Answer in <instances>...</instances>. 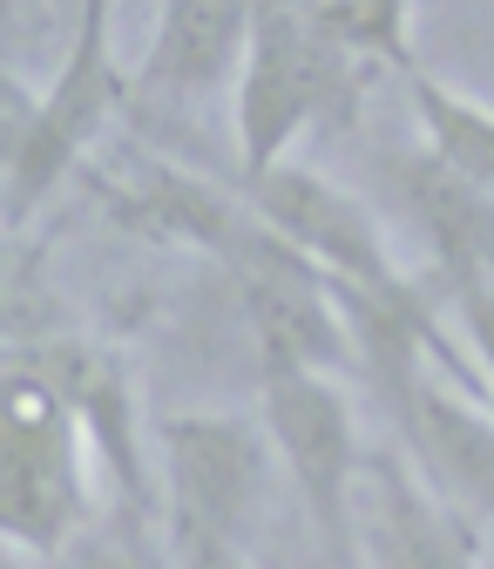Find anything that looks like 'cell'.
Segmentation results:
<instances>
[{
  "label": "cell",
  "instance_id": "52a82bcc",
  "mask_svg": "<svg viewBox=\"0 0 494 569\" xmlns=\"http://www.w3.org/2000/svg\"><path fill=\"white\" fill-rule=\"evenodd\" d=\"M238 197H244L292 251H305L319 271H332L339 284H360V292H393V284L413 278V271H400V258L386 251L373 210L352 197V190H339L332 177L305 170V163H271V170L244 177Z\"/></svg>",
  "mask_w": 494,
  "mask_h": 569
},
{
  "label": "cell",
  "instance_id": "8992f818",
  "mask_svg": "<svg viewBox=\"0 0 494 569\" xmlns=\"http://www.w3.org/2000/svg\"><path fill=\"white\" fill-rule=\"evenodd\" d=\"M264 435L305 495L325 562L345 569L352 549H360L352 488L366 475V455H360V427H352V407L332 387V373H264Z\"/></svg>",
  "mask_w": 494,
  "mask_h": 569
},
{
  "label": "cell",
  "instance_id": "5bb4252c",
  "mask_svg": "<svg viewBox=\"0 0 494 569\" xmlns=\"http://www.w3.org/2000/svg\"><path fill=\"white\" fill-rule=\"evenodd\" d=\"M406 96H413L420 129H427V150H434L441 163H454L467 183H481V190L494 197V109L454 96L447 82L420 76V68L406 76Z\"/></svg>",
  "mask_w": 494,
  "mask_h": 569
},
{
  "label": "cell",
  "instance_id": "9c48e42d",
  "mask_svg": "<svg viewBox=\"0 0 494 569\" xmlns=\"http://www.w3.org/2000/svg\"><path fill=\"white\" fill-rule=\"evenodd\" d=\"M386 413L400 420V435L447 502H461L467 516L494 522V413H481L467 393L447 387V367H420L400 387L380 393Z\"/></svg>",
  "mask_w": 494,
  "mask_h": 569
},
{
  "label": "cell",
  "instance_id": "6da1fadb",
  "mask_svg": "<svg viewBox=\"0 0 494 569\" xmlns=\"http://www.w3.org/2000/svg\"><path fill=\"white\" fill-rule=\"evenodd\" d=\"M115 0H75V34L54 68V82L34 96L28 82L8 76V129H0V157H8V224H28L48 203V190L82 163V150L102 136V122L122 109L129 82L115 68Z\"/></svg>",
  "mask_w": 494,
  "mask_h": 569
},
{
  "label": "cell",
  "instance_id": "2e32d148",
  "mask_svg": "<svg viewBox=\"0 0 494 569\" xmlns=\"http://www.w3.org/2000/svg\"><path fill=\"white\" fill-rule=\"evenodd\" d=\"M319 21L352 61H386L400 76H413V48H406L413 0H319Z\"/></svg>",
  "mask_w": 494,
  "mask_h": 569
},
{
  "label": "cell",
  "instance_id": "d6986e66",
  "mask_svg": "<svg viewBox=\"0 0 494 569\" xmlns=\"http://www.w3.org/2000/svg\"><path fill=\"white\" fill-rule=\"evenodd\" d=\"M8 569H28V549H8Z\"/></svg>",
  "mask_w": 494,
  "mask_h": 569
},
{
  "label": "cell",
  "instance_id": "ac0fdd59",
  "mask_svg": "<svg viewBox=\"0 0 494 569\" xmlns=\"http://www.w3.org/2000/svg\"><path fill=\"white\" fill-rule=\"evenodd\" d=\"M183 549V569H251V556L238 549V542H210V536H190V542H177Z\"/></svg>",
  "mask_w": 494,
  "mask_h": 569
},
{
  "label": "cell",
  "instance_id": "7a4b0ae2",
  "mask_svg": "<svg viewBox=\"0 0 494 569\" xmlns=\"http://www.w3.org/2000/svg\"><path fill=\"white\" fill-rule=\"evenodd\" d=\"M95 488H89V441L68 400L21 360H8L0 387V529L14 549L61 562L95 522Z\"/></svg>",
  "mask_w": 494,
  "mask_h": 569
},
{
  "label": "cell",
  "instance_id": "5b68a950",
  "mask_svg": "<svg viewBox=\"0 0 494 569\" xmlns=\"http://www.w3.org/2000/svg\"><path fill=\"white\" fill-rule=\"evenodd\" d=\"M157 455H163V516L177 542L210 536L238 542L251 536L271 481V435L264 420L238 413H163L157 420Z\"/></svg>",
  "mask_w": 494,
  "mask_h": 569
},
{
  "label": "cell",
  "instance_id": "e0dca14e",
  "mask_svg": "<svg viewBox=\"0 0 494 569\" xmlns=\"http://www.w3.org/2000/svg\"><path fill=\"white\" fill-rule=\"evenodd\" d=\"M447 306L461 312L467 346H474V360H481V373H487V393H494V278H467V284H454Z\"/></svg>",
  "mask_w": 494,
  "mask_h": 569
},
{
  "label": "cell",
  "instance_id": "9a60e30c",
  "mask_svg": "<svg viewBox=\"0 0 494 569\" xmlns=\"http://www.w3.org/2000/svg\"><path fill=\"white\" fill-rule=\"evenodd\" d=\"M61 569H183V549H177L170 516H157L143 502H109L68 542Z\"/></svg>",
  "mask_w": 494,
  "mask_h": 569
},
{
  "label": "cell",
  "instance_id": "ba28073f",
  "mask_svg": "<svg viewBox=\"0 0 494 569\" xmlns=\"http://www.w3.org/2000/svg\"><path fill=\"white\" fill-rule=\"evenodd\" d=\"M8 360L34 367L61 400L68 413L82 420V441L95 455V468L109 475L115 502H143L157 509V475H150V455H143V420H135V387L122 373V360L95 339H14Z\"/></svg>",
  "mask_w": 494,
  "mask_h": 569
},
{
  "label": "cell",
  "instance_id": "8fae6325",
  "mask_svg": "<svg viewBox=\"0 0 494 569\" xmlns=\"http://www.w3.org/2000/svg\"><path fill=\"white\" fill-rule=\"evenodd\" d=\"M264 0H163L150 54L135 68V89H150L163 102H196L210 89H238L244 54L258 34Z\"/></svg>",
  "mask_w": 494,
  "mask_h": 569
},
{
  "label": "cell",
  "instance_id": "277c9868",
  "mask_svg": "<svg viewBox=\"0 0 494 569\" xmlns=\"http://www.w3.org/2000/svg\"><path fill=\"white\" fill-rule=\"evenodd\" d=\"M218 264L238 284V306H244L251 339L264 352V373H345V367H360V339L345 326L332 271H319L305 251H292L258 210Z\"/></svg>",
  "mask_w": 494,
  "mask_h": 569
},
{
  "label": "cell",
  "instance_id": "3957f363",
  "mask_svg": "<svg viewBox=\"0 0 494 569\" xmlns=\"http://www.w3.org/2000/svg\"><path fill=\"white\" fill-rule=\"evenodd\" d=\"M360 61L319 21V0H264L238 76V170L258 177L285 163L312 122H339L360 96Z\"/></svg>",
  "mask_w": 494,
  "mask_h": 569
},
{
  "label": "cell",
  "instance_id": "7c38bea8",
  "mask_svg": "<svg viewBox=\"0 0 494 569\" xmlns=\"http://www.w3.org/2000/svg\"><path fill=\"white\" fill-rule=\"evenodd\" d=\"M386 183L406 203V218L420 224V238H427L441 292H454L467 278H494V197L481 183H467L434 150L386 157Z\"/></svg>",
  "mask_w": 494,
  "mask_h": 569
},
{
  "label": "cell",
  "instance_id": "30bf717a",
  "mask_svg": "<svg viewBox=\"0 0 494 569\" xmlns=\"http://www.w3.org/2000/svg\"><path fill=\"white\" fill-rule=\"evenodd\" d=\"M360 549L373 569H481V536L461 502L413 475L400 455H366Z\"/></svg>",
  "mask_w": 494,
  "mask_h": 569
},
{
  "label": "cell",
  "instance_id": "4fadbf2b",
  "mask_svg": "<svg viewBox=\"0 0 494 569\" xmlns=\"http://www.w3.org/2000/svg\"><path fill=\"white\" fill-rule=\"evenodd\" d=\"M115 210H122V224L150 231L163 244H196L210 258H224L238 244V231L251 224V203L244 197L203 183L190 170H170V163H157L135 190H115Z\"/></svg>",
  "mask_w": 494,
  "mask_h": 569
},
{
  "label": "cell",
  "instance_id": "ffe728a7",
  "mask_svg": "<svg viewBox=\"0 0 494 569\" xmlns=\"http://www.w3.org/2000/svg\"><path fill=\"white\" fill-rule=\"evenodd\" d=\"M487 569H494V562H487Z\"/></svg>",
  "mask_w": 494,
  "mask_h": 569
}]
</instances>
